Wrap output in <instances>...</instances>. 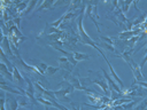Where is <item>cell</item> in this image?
Listing matches in <instances>:
<instances>
[{
	"label": "cell",
	"instance_id": "30bf717a",
	"mask_svg": "<svg viewBox=\"0 0 147 110\" xmlns=\"http://www.w3.org/2000/svg\"><path fill=\"white\" fill-rule=\"evenodd\" d=\"M6 103L8 107V110H17L20 108V104L17 102V99L15 96H13L11 94H7V99H6Z\"/></svg>",
	"mask_w": 147,
	"mask_h": 110
},
{
	"label": "cell",
	"instance_id": "d6986e66",
	"mask_svg": "<svg viewBox=\"0 0 147 110\" xmlns=\"http://www.w3.org/2000/svg\"><path fill=\"white\" fill-rule=\"evenodd\" d=\"M36 3H37V1H36V0H34V1H31V2H30V6H29V7H28V8H26L22 14H20L18 16H20V17H22V16H26V15H28L32 9H33V7L36 6Z\"/></svg>",
	"mask_w": 147,
	"mask_h": 110
},
{
	"label": "cell",
	"instance_id": "9a60e30c",
	"mask_svg": "<svg viewBox=\"0 0 147 110\" xmlns=\"http://www.w3.org/2000/svg\"><path fill=\"white\" fill-rule=\"evenodd\" d=\"M13 76H14V79H15V80H17L20 85H24V82H25V79H24V77L22 76V73L18 71V69H17V66H16V65H15V68H14V71H13Z\"/></svg>",
	"mask_w": 147,
	"mask_h": 110
},
{
	"label": "cell",
	"instance_id": "d4e9b609",
	"mask_svg": "<svg viewBox=\"0 0 147 110\" xmlns=\"http://www.w3.org/2000/svg\"><path fill=\"white\" fill-rule=\"evenodd\" d=\"M72 110H82V103H70Z\"/></svg>",
	"mask_w": 147,
	"mask_h": 110
},
{
	"label": "cell",
	"instance_id": "44dd1931",
	"mask_svg": "<svg viewBox=\"0 0 147 110\" xmlns=\"http://www.w3.org/2000/svg\"><path fill=\"white\" fill-rule=\"evenodd\" d=\"M137 104H138L137 101H132V102H130V103L123 104L122 108H123V110H134V108H136Z\"/></svg>",
	"mask_w": 147,
	"mask_h": 110
},
{
	"label": "cell",
	"instance_id": "cb8c5ba5",
	"mask_svg": "<svg viewBox=\"0 0 147 110\" xmlns=\"http://www.w3.org/2000/svg\"><path fill=\"white\" fill-rule=\"evenodd\" d=\"M98 46H102L103 48H106L107 50H109V52H111V53H116V48L114 47V46H111V45H109V44H106V42H101L100 45H98Z\"/></svg>",
	"mask_w": 147,
	"mask_h": 110
},
{
	"label": "cell",
	"instance_id": "4316f807",
	"mask_svg": "<svg viewBox=\"0 0 147 110\" xmlns=\"http://www.w3.org/2000/svg\"><path fill=\"white\" fill-rule=\"evenodd\" d=\"M17 110H28V109H26V108H24V107H20Z\"/></svg>",
	"mask_w": 147,
	"mask_h": 110
},
{
	"label": "cell",
	"instance_id": "52a82bcc",
	"mask_svg": "<svg viewBox=\"0 0 147 110\" xmlns=\"http://www.w3.org/2000/svg\"><path fill=\"white\" fill-rule=\"evenodd\" d=\"M101 56H102V57H103V60L106 61V63H107V65H108V68H109V70H110V74H111V77L115 79V81H116V82L121 86V88L123 89V88H124V82H123V81H122V79L116 74V72H115V70H114V68H113L111 63L109 62V60L107 58V56H106L105 54H103V55H101Z\"/></svg>",
	"mask_w": 147,
	"mask_h": 110
},
{
	"label": "cell",
	"instance_id": "7c38bea8",
	"mask_svg": "<svg viewBox=\"0 0 147 110\" xmlns=\"http://www.w3.org/2000/svg\"><path fill=\"white\" fill-rule=\"evenodd\" d=\"M31 61L36 63V64H32V65H34V66L37 68L38 72H39L40 74H45V72H46L48 65H47L46 63H44V62H41V61H38V60H34V58H31Z\"/></svg>",
	"mask_w": 147,
	"mask_h": 110
},
{
	"label": "cell",
	"instance_id": "5bb4252c",
	"mask_svg": "<svg viewBox=\"0 0 147 110\" xmlns=\"http://www.w3.org/2000/svg\"><path fill=\"white\" fill-rule=\"evenodd\" d=\"M54 5H55V2H54V1H51V0L42 1V2H41V6H40V7H38L37 9H34V13L40 11V10H44V9H52Z\"/></svg>",
	"mask_w": 147,
	"mask_h": 110
},
{
	"label": "cell",
	"instance_id": "6da1fadb",
	"mask_svg": "<svg viewBox=\"0 0 147 110\" xmlns=\"http://www.w3.org/2000/svg\"><path fill=\"white\" fill-rule=\"evenodd\" d=\"M84 10H86V8L85 9H83V11H82V14L77 17V30H78V34H79V37H80V42H83L84 45H88V46H92L93 48H95L101 55L103 54V52L98 47V44L94 41V40H92L90 37H88V34L86 33V31L84 30V26H83V15H84Z\"/></svg>",
	"mask_w": 147,
	"mask_h": 110
},
{
	"label": "cell",
	"instance_id": "3957f363",
	"mask_svg": "<svg viewBox=\"0 0 147 110\" xmlns=\"http://www.w3.org/2000/svg\"><path fill=\"white\" fill-rule=\"evenodd\" d=\"M96 5H98L96 1H94V2H88V3H87V6H86V16L92 19V22L94 23V25H95V28H96V31L100 33V24H99L98 21H96V19L99 18Z\"/></svg>",
	"mask_w": 147,
	"mask_h": 110
},
{
	"label": "cell",
	"instance_id": "7402d4cb",
	"mask_svg": "<svg viewBox=\"0 0 147 110\" xmlns=\"http://www.w3.org/2000/svg\"><path fill=\"white\" fill-rule=\"evenodd\" d=\"M26 6H28V2H21V3L17 5V7L15 8V10H16L17 13H21V14H22V13L28 8Z\"/></svg>",
	"mask_w": 147,
	"mask_h": 110
},
{
	"label": "cell",
	"instance_id": "ffe728a7",
	"mask_svg": "<svg viewBox=\"0 0 147 110\" xmlns=\"http://www.w3.org/2000/svg\"><path fill=\"white\" fill-rule=\"evenodd\" d=\"M59 70H60V68H57V66H52V65H48V68H47V70H46L45 74H47V76H53V74H55V73H56Z\"/></svg>",
	"mask_w": 147,
	"mask_h": 110
},
{
	"label": "cell",
	"instance_id": "277c9868",
	"mask_svg": "<svg viewBox=\"0 0 147 110\" xmlns=\"http://www.w3.org/2000/svg\"><path fill=\"white\" fill-rule=\"evenodd\" d=\"M101 71H102V73H103V77H105V78H106V80H107V84H108L109 88H110V89L116 91L117 93H121V92H122V88H121V86L115 81V79H114L113 77H110V76H109V73H108L106 70L101 69Z\"/></svg>",
	"mask_w": 147,
	"mask_h": 110
},
{
	"label": "cell",
	"instance_id": "4fadbf2b",
	"mask_svg": "<svg viewBox=\"0 0 147 110\" xmlns=\"http://www.w3.org/2000/svg\"><path fill=\"white\" fill-rule=\"evenodd\" d=\"M17 102L20 104V107H24V108H28L31 105V101L29 100V97L26 95H18L17 97Z\"/></svg>",
	"mask_w": 147,
	"mask_h": 110
},
{
	"label": "cell",
	"instance_id": "7a4b0ae2",
	"mask_svg": "<svg viewBox=\"0 0 147 110\" xmlns=\"http://www.w3.org/2000/svg\"><path fill=\"white\" fill-rule=\"evenodd\" d=\"M60 86H61V88L59 91L53 92L54 95H55V97H56V100L59 102H68V103H71V94L74 93L75 88L71 86L70 82H68L65 80L62 81V82H60Z\"/></svg>",
	"mask_w": 147,
	"mask_h": 110
},
{
	"label": "cell",
	"instance_id": "ac0fdd59",
	"mask_svg": "<svg viewBox=\"0 0 147 110\" xmlns=\"http://www.w3.org/2000/svg\"><path fill=\"white\" fill-rule=\"evenodd\" d=\"M99 39H100L102 42L109 44V45H111V46H114V45H115V41H116V37H110V38H108V37L99 36Z\"/></svg>",
	"mask_w": 147,
	"mask_h": 110
},
{
	"label": "cell",
	"instance_id": "e0dca14e",
	"mask_svg": "<svg viewBox=\"0 0 147 110\" xmlns=\"http://www.w3.org/2000/svg\"><path fill=\"white\" fill-rule=\"evenodd\" d=\"M74 57L77 62L79 61H84V60H88L91 57V55L88 54H83V53H78V52H74Z\"/></svg>",
	"mask_w": 147,
	"mask_h": 110
},
{
	"label": "cell",
	"instance_id": "2e32d148",
	"mask_svg": "<svg viewBox=\"0 0 147 110\" xmlns=\"http://www.w3.org/2000/svg\"><path fill=\"white\" fill-rule=\"evenodd\" d=\"M132 2H133V1H132ZM132 2H131V1H118V6H119L121 10L123 11V14H125V13L129 11L130 5H131Z\"/></svg>",
	"mask_w": 147,
	"mask_h": 110
},
{
	"label": "cell",
	"instance_id": "603a6c76",
	"mask_svg": "<svg viewBox=\"0 0 147 110\" xmlns=\"http://www.w3.org/2000/svg\"><path fill=\"white\" fill-rule=\"evenodd\" d=\"M147 108V99H145L144 101H141L140 103H138L134 108V110H146Z\"/></svg>",
	"mask_w": 147,
	"mask_h": 110
},
{
	"label": "cell",
	"instance_id": "83f0119b",
	"mask_svg": "<svg viewBox=\"0 0 147 110\" xmlns=\"http://www.w3.org/2000/svg\"><path fill=\"white\" fill-rule=\"evenodd\" d=\"M47 108H48V107H47ZM48 110H49V109H48Z\"/></svg>",
	"mask_w": 147,
	"mask_h": 110
},
{
	"label": "cell",
	"instance_id": "8fae6325",
	"mask_svg": "<svg viewBox=\"0 0 147 110\" xmlns=\"http://www.w3.org/2000/svg\"><path fill=\"white\" fill-rule=\"evenodd\" d=\"M0 71H1V76L2 77H7V79H9L11 82L15 81L14 76H13V72H10V70L8 69V66L5 63H2V62H0Z\"/></svg>",
	"mask_w": 147,
	"mask_h": 110
},
{
	"label": "cell",
	"instance_id": "8992f818",
	"mask_svg": "<svg viewBox=\"0 0 147 110\" xmlns=\"http://www.w3.org/2000/svg\"><path fill=\"white\" fill-rule=\"evenodd\" d=\"M9 45H10L9 38L6 37V36H3L2 41H1V50L8 56V58H9V57L13 58L15 55H14V53H13V50H11V47H9Z\"/></svg>",
	"mask_w": 147,
	"mask_h": 110
},
{
	"label": "cell",
	"instance_id": "9c48e42d",
	"mask_svg": "<svg viewBox=\"0 0 147 110\" xmlns=\"http://www.w3.org/2000/svg\"><path fill=\"white\" fill-rule=\"evenodd\" d=\"M96 74H98V78H96V79H91V80H92V84H96L98 86H100L101 89L105 92V95L108 96V94H109V86H108V84L106 82V80H105L102 77L99 76L98 72H96Z\"/></svg>",
	"mask_w": 147,
	"mask_h": 110
},
{
	"label": "cell",
	"instance_id": "ba28073f",
	"mask_svg": "<svg viewBox=\"0 0 147 110\" xmlns=\"http://www.w3.org/2000/svg\"><path fill=\"white\" fill-rule=\"evenodd\" d=\"M141 33H142L141 29H139V30H132V31H123V32H121L118 34V38L121 40H130L131 38L136 37V36H139Z\"/></svg>",
	"mask_w": 147,
	"mask_h": 110
},
{
	"label": "cell",
	"instance_id": "484cf974",
	"mask_svg": "<svg viewBox=\"0 0 147 110\" xmlns=\"http://www.w3.org/2000/svg\"><path fill=\"white\" fill-rule=\"evenodd\" d=\"M133 84H137V85H139L140 87H142V88H145V89H147V82H145V81H133Z\"/></svg>",
	"mask_w": 147,
	"mask_h": 110
},
{
	"label": "cell",
	"instance_id": "5b68a950",
	"mask_svg": "<svg viewBox=\"0 0 147 110\" xmlns=\"http://www.w3.org/2000/svg\"><path fill=\"white\" fill-rule=\"evenodd\" d=\"M57 63H59V68H60V69H62V70H64V71H67V72H69V73H72L74 65L69 62L68 57H65V56L59 57V58H57Z\"/></svg>",
	"mask_w": 147,
	"mask_h": 110
}]
</instances>
